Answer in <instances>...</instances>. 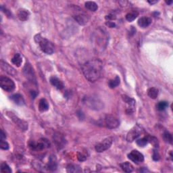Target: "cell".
Returning a JSON list of instances; mask_svg holds the SVG:
<instances>
[{"label": "cell", "instance_id": "6da1fadb", "mask_svg": "<svg viewBox=\"0 0 173 173\" xmlns=\"http://www.w3.org/2000/svg\"><path fill=\"white\" fill-rule=\"evenodd\" d=\"M84 76L89 81L94 82L100 79L103 71V63L98 58H93L82 66Z\"/></svg>", "mask_w": 173, "mask_h": 173}, {"label": "cell", "instance_id": "7a4b0ae2", "mask_svg": "<svg viewBox=\"0 0 173 173\" xmlns=\"http://www.w3.org/2000/svg\"><path fill=\"white\" fill-rule=\"evenodd\" d=\"M35 41L39 45L41 50L46 54L51 55L54 52V46L53 43L47 39L42 37L40 34H37L35 36Z\"/></svg>", "mask_w": 173, "mask_h": 173}, {"label": "cell", "instance_id": "3957f363", "mask_svg": "<svg viewBox=\"0 0 173 173\" xmlns=\"http://www.w3.org/2000/svg\"><path fill=\"white\" fill-rule=\"evenodd\" d=\"M100 125H102V126L108 128L114 129L118 127L119 125H120V123H119L118 119L114 116L106 115L101 120Z\"/></svg>", "mask_w": 173, "mask_h": 173}, {"label": "cell", "instance_id": "277c9868", "mask_svg": "<svg viewBox=\"0 0 173 173\" xmlns=\"http://www.w3.org/2000/svg\"><path fill=\"white\" fill-rule=\"evenodd\" d=\"M0 86L4 91L12 92L15 89L16 85L11 79L6 77H1L0 79Z\"/></svg>", "mask_w": 173, "mask_h": 173}, {"label": "cell", "instance_id": "5b68a950", "mask_svg": "<svg viewBox=\"0 0 173 173\" xmlns=\"http://www.w3.org/2000/svg\"><path fill=\"white\" fill-rule=\"evenodd\" d=\"M143 129L140 126L136 125L133 128H131L130 131L126 135V141L128 142H133L136 139H137L139 136L143 134Z\"/></svg>", "mask_w": 173, "mask_h": 173}, {"label": "cell", "instance_id": "8992f818", "mask_svg": "<svg viewBox=\"0 0 173 173\" xmlns=\"http://www.w3.org/2000/svg\"><path fill=\"white\" fill-rule=\"evenodd\" d=\"M29 147L31 148V150L35 151H42L45 148H48L50 147V143L46 139H41L40 141L38 143H35L34 141H31L29 143Z\"/></svg>", "mask_w": 173, "mask_h": 173}, {"label": "cell", "instance_id": "52a82bcc", "mask_svg": "<svg viewBox=\"0 0 173 173\" xmlns=\"http://www.w3.org/2000/svg\"><path fill=\"white\" fill-rule=\"evenodd\" d=\"M7 115H8L9 118H11V120L14 122L16 125L20 128L22 131H25L28 129V124L26 122H25L22 119L19 118L18 116H16L15 114L10 112H7Z\"/></svg>", "mask_w": 173, "mask_h": 173}, {"label": "cell", "instance_id": "ba28073f", "mask_svg": "<svg viewBox=\"0 0 173 173\" xmlns=\"http://www.w3.org/2000/svg\"><path fill=\"white\" fill-rule=\"evenodd\" d=\"M113 142V139L112 137H108L106 139H105L103 141L98 143L96 146V150L97 152L101 153L105 152L107 150H108L109 147H111L112 144Z\"/></svg>", "mask_w": 173, "mask_h": 173}, {"label": "cell", "instance_id": "9c48e42d", "mask_svg": "<svg viewBox=\"0 0 173 173\" xmlns=\"http://www.w3.org/2000/svg\"><path fill=\"white\" fill-rule=\"evenodd\" d=\"M23 70L24 75H25V77L27 78L28 81L34 82V83H36L35 74V72H34L33 67L31 66V64H28V63H26L25 66H24Z\"/></svg>", "mask_w": 173, "mask_h": 173}, {"label": "cell", "instance_id": "30bf717a", "mask_svg": "<svg viewBox=\"0 0 173 173\" xmlns=\"http://www.w3.org/2000/svg\"><path fill=\"white\" fill-rule=\"evenodd\" d=\"M128 158L131 161L137 164L143 162V160H144L143 155L137 150H133L132 152L128 154Z\"/></svg>", "mask_w": 173, "mask_h": 173}, {"label": "cell", "instance_id": "8fae6325", "mask_svg": "<svg viewBox=\"0 0 173 173\" xmlns=\"http://www.w3.org/2000/svg\"><path fill=\"white\" fill-rule=\"evenodd\" d=\"M53 142L56 145L58 150L62 149L65 146L66 140L63 135L60 133H55L53 137Z\"/></svg>", "mask_w": 173, "mask_h": 173}, {"label": "cell", "instance_id": "7c38bea8", "mask_svg": "<svg viewBox=\"0 0 173 173\" xmlns=\"http://www.w3.org/2000/svg\"><path fill=\"white\" fill-rule=\"evenodd\" d=\"M122 97H123V101L126 102V103L128 105V108H127V109H126V112L128 114H132L134 111V107H135V99L131 98V97H128L127 96H126V95H123V96H122Z\"/></svg>", "mask_w": 173, "mask_h": 173}, {"label": "cell", "instance_id": "4fadbf2b", "mask_svg": "<svg viewBox=\"0 0 173 173\" xmlns=\"http://www.w3.org/2000/svg\"><path fill=\"white\" fill-rule=\"evenodd\" d=\"M85 104L88 105L91 109H101L102 108V104L101 101H99L97 99H95L93 97H89V98H86V101Z\"/></svg>", "mask_w": 173, "mask_h": 173}, {"label": "cell", "instance_id": "5bb4252c", "mask_svg": "<svg viewBox=\"0 0 173 173\" xmlns=\"http://www.w3.org/2000/svg\"><path fill=\"white\" fill-rule=\"evenodd\" d=\"M73 18H74V20H76L78 23L81 24V25H85V24H86L89 21V17L85 14H76V15L73 16Z\"/></svg>", "mask_w": 173, "mask_h": 173}, {"label": "cell", "instance_id": "9a60e30c", "mask_svg": "<svg viewBox=\"0 0 173 173\" xmlns=\"http://www.w3.org/2000/svg\"><path fill=\"white\" fill-rule=\"evenodd\" d=\"M1 67L5 72L8 73L9 74H11L12 76H15L17 72L16 71V70L14 69V68H12L10 65H9L8 64H7L6 62H4L3 60L1 61Z\"/></svg>", "mask_w": 173, "mask_h": 173}, {"label": "cell", "instance_id": "2e32d148", "mask_svg": "<svg viewBox=\"0 0 173 173\" xmlns=\"http://www.w3.org/2000/svg\"><path fill=\"white\" fill-rule=\"evenodd\" d=\"M50 82L51 84H52L53 87H55L57 89L62 90L64 87L63 82L61 81L60 79H58V77L55 76H53L50 78Z\"/></svg>", "mask_w": 173, "mask_h": 173}, {"label": "cell", "instance_id": "e0dca14e", "mask_svg": "<svg viewBox=\"0 0 173 173\" xmlns=\"http://www.w3.org/2000/svg\"><path fill=\"white\" fill-rule=\"evenodd\" d=\"M152 20L150 17H141L138 20V25L141 28H146L149 26L152 23Z\"/></svg>", "mask_w": 173, "mask_h": 173}, {"label": "cell", "instance_id": "ac0fdd59", "mask_svg": "<svg viewBox=\"0 0 173 173\" xmlns=\"http://www.w3.org/2000/svg\"><path fill=\"white\" fill-rule=\"evenodd\" d=\"M10 99L12 101H13L16 105H18V106H23L25 104V101H24V99L23 96H21L20 94L18 93L14 94L13 96H12L10 97Z\"/></svg>", "mask_w": 173, "mask_h": 173}, {"label": "cell", "instance_id": "d6986e66", "mask_svg": "<svg viewBox=\"0 0 173 173\" xmlns=\"http://www.w3.org/2000/svg\"><path fill=\"white\" fill-rule=\"evenodd\" d=\"M47 169L51 171H54L57 169V159L55 155H52L50 157L49 163L47 164Z\"/></svg>", "mask_w": 173, "mask_h": 173}, {"label": "cell", "instance_id": "ffe728a7", "mask_svg": "<svg viewBox=\"0 0 173 173\" xmlns=\"http://www.w3.org/2000/svg\"><path fill=\"white\" fill-rule=\"evenodd\" d=\"M30 16V13L25 9H20L18 12V17L21 21H26Z\"/></svg>", "mask_w": 173, "mask_h": 173}, {"label": "cell", "instance_id": "44dd1931", "mask_svg": "<svg viewBox=\"0 0 173 173\" xmlns=\"http://www.w3.org/2000/svg\"><path fill=\"white\" fill-rule=\"evenodd\" d=\"M11 61L12 64L16 65L17 67H20L22 62H23V58H22L20 53H16V54L14 55V57L12 58Z\"/></svg>", "mask_w": 173, "mask_h": 173}, {"label": "cell", "instance_id": "7402d4cb", "mask_svg": "<svg viewBox=\"0 0 173 173\" xmlns=\"http://www.w3.org/2000/svg\"><path fill=\"white\" fill-rule=\"evenodd\" d=\"M120 166L122 169V170L126 172H133L134 170L133 165L128 162L122 163V164H120Z\"/></svg>", "mask_w": 173, "mask_h": 173}, {"label": "cell", "instance_id": "603a6c76", "mask_svg": "<svg viewBox=\"0 0 173 173\" xmlns=\"http://www.w3.org/2000/svg\"><path fill=\"white\" fill-rule=\"evenodd\" d=\"M39 109L41 112H45L49 109V104L45 99H40L39 103Z\"/></svg>", "mask_w": 173, "mask_h": 173}, {"label": "cell", "instance_id": "cb8c5ba5", "mask_svg": "<svg viewBox=\"0 0 173 173\" xmlns=\"http://www.w3.org/2000/svg\"><path fill=\"white\" fill-rule=\"evenodd\" d=\"M85 8L88 9L91 12H96L98 9V6L94 1H87L85 2Z\"/></svg>", "mask_w": 173, "mask_h": 173}, {"label": "cell", "instance_id": "d4e9b609", "mask_svg": "<svg viewBox=\"0 0 173 173\" xmlns=\"http://www.w3.org/2000/svg\"><path fill=\"white\" fill-rule=\"evenodd\" d=\"M120 78H119L118 76H116L115 77V79L110 80V81H109L108 85H109V87H110V88L114 89V88H116V87H118V85H120Z\"/></svg>", "mask_w": 173, "mask_h": 173}, {"label": "cell", "instance_id": "484cf974", "mask_svg": "<svg viewBox=\"0 0 173 173\" xmlns=\"http://www.w3.org/2000/svg\"><path fill=\"white\" fill-rule=\"evenodd\" d=\"M138 16H139V13L137 11L129 12V13H128L126 15V19L128 22H132L134 20H135Z\"/></svg>", "mask_w": 173, "mask_h": 173}, {"label": "cell", "instance_id": "4316f807", "mask_svg": "<svg viewBox=\"0 0 173 173\" xmlns=\"http://www.w3.org/2000/svg\"><path fill=\"white\" fill-rule=\"evenodd\" d=\"M147 94L152 99H155L158 96V90L154 87H152V88L148 89Z\"/></svg>", "mask_w": 173, "mask_h": 173}, {"label": "cell", "instance_id": "83f0119b", "mask_svg": "<svg viewBox=\"0 0 173 173\" xmlns=\"http://www.w3.org/2000/svg\"><path fill=\"white\" fill-rule=\"evenodd\" d=\"M67 172H81V169L79 166L69 164L67 166Z\"/></svg>", "mask_w": 173, "mask_h": 173}, {"label": "cell", "instance_id": "f1b7e54d", "mask_svg": "<svg viewBox=\"0 0 173 173\" xmlns=\"http://www.w3.org/2000/svg\"><path fill=\"white\" fill-rule=\"evenodd\" d=\"M168 106H169V103H168L167 101H162L158 102V104L156 106V108L158 110L162 111V110H164V109L166 108Z\"/></svg>", "mask_w": 173, "mask_h": 173}, {"label": "cell", "instance_id": "f546056e", "mask_svg": "<svg viewBox=\"0 0 173 173\" xmlns=\"http://www.w3.org/2000/svg\"><path fill=\"white\" fill-rule=\"evenodd\" d=\"M87 156H88V153H87V151H84V152H79L77 153V158L79 161L82 162L87 160Z\"/></svg>", "mask_w": 173, "mask_h": 173}, {"label": "cell", "instance_id": "4dcf8cb0", "mask_svg": "<svg viewBox=\"0 0 173 173\" xmlns=\"http://www.w3.org/2000/svg\"><path fill=\"white\" fill-rule=\"evenodd\" d=\"M148 142H149V140H148V136L141 138L140 139H138L137 141H136L137 144L139 146H140V147H144V146H145L147 144Z\"/></svg>", "mask_w": 173, "mask_h": 173}, {"label": "cell", "instance_id": "1f68e13d", "mask_svg": "<svg viewBox=\"0 0 173 173\" xmlns=\"http://www.w3.org/2000/svg\"><path fill=\"white\" fill-rule=\"evenodd\" d=\"M1 171L4 173H10L12 170L6 162H3L1 164Z\"/></svg>", "mask_w": 173, "mask_h": 173}, {"label": "cell", "instance_id": "d6a6232c", "mask_svg": "<svg viewBox=\"0 0 173 173\" xmlns=\"http://www.w3.org/2000/svg\"><path fill=\"white\" fill-rule=\"evenodd\" d=\"M163 138H164V139L166 142L172 143V137L171 134H170L169 132H168V131H165L164 134H163Z\"/></svg>", "mask_w": 173, "mask_h": 173}, {"label": "cell", "instance_id": "836d02e7", "mask_svg": "<svg viewBox=\"0 0 173 173\" xmlns=\"http://www.w3.org/2000/svg\"><path fill=\"white\" fill-rule=\"evenodd\" d=\"M148 140H149L150 142L152 143V144L155 147H158V145H159V143H158V140L156 138L154 137H149L148 136Z\"/></svg>", "mask_w": 173, "mask_h": 173}, {"label": "cell", "instance_id": "e575fe53", "mask_svg": "<svg viewBox=\"0 0 173 173\" xmlns=\"http://www.w3.org/2000/svg\"><path fill=\"white\" fill-rule=\"evenodd\" d=\"M0 147H1V150H8L9 149V144L5 140H1V142H0Z\"/></svg>", "mask_w": 173, "mask_h": 173}, {"label": "cell", "instance_id": "d590c367", "mask_svg": "<svg viewBox=\"0 0 173 173\" xmlns=\"http://www.w3.org/2000/svg\"><path fill=\"white\" fill-rule=\"evenodd\" d=\"M152 158L154 161H158L160 159V155L159 154V153L157 150H153V155H152Z\"/></svg>", "mask_w": 173, "mask_h": 173}, {"label": "cell", "instance_id": "8d00e7d4", "mask_svg": "<svg viewBox=\"0 0 173 173\" xmlns=\"http://www.w3.org/2000/svg\"><path fill=\"white\" fill-rule=\"evenodd\" d=\"M106 18L108 19V20H114V19H116V15L114 14H110L109 15L106 16Z\"/></svg>", "mask_w": 173, "mask_h": 173}, {"label": "cell", "instance_id": "74e56055", "mask_svg": "<svg viewBox=\"0 0 173 173\" xmlns=\"http://www.w3.org/2000/svg\"><path fill=\"white\" fill-rule=\"evenodd\" d=\"M6 138V133H4L3 130H1V135H0V140H5Z\"/></svg>", "mask_w": 173, "mask_h": 173}, {"label": "cell", "instance_id": "f35d334b", "mask_svg": "<svg viewBox=\"0 0 173 173\" xmlns=\"http://www.w3.org/2000/svg\"><path fill=\"white\" fill-rule=\"evenodd\" d=\"M106 25L108 26L109 27H110V28H114V27H115V26H116L115 23H112V22H109V21L107 22V23H106Z\"/></svg>", "mask_w": 173, "mask_h": 173}, {"label": "cell", "instance_id": "ab89813d", "mask_svg": "<svg viewBox=\"0 0 173 173\" xmlns=\"http://www.w3.org/2000/svg\"><path fill=\"white\" fill-rule=\"evenodd\" d=\"M148 2H149V3H150V4H155V3H157V2H158V1H148Z\"/></svg>", "mask_w": 173, "mask_h": 173}, {"label": "cell", "instance_id": "60d3db41", "mask_svg": "<svg viewBox=\"0 0 173 173\" xmlns=\"http://www.w3.org/2000/svg\"><path fill=\"white\" fill-rule=\"evenodd\" d=\"M172 3V1H166V4H169V5H170Z\"/></svg>", "mask_w": 173, "mask_h": 173}]
</instances>
